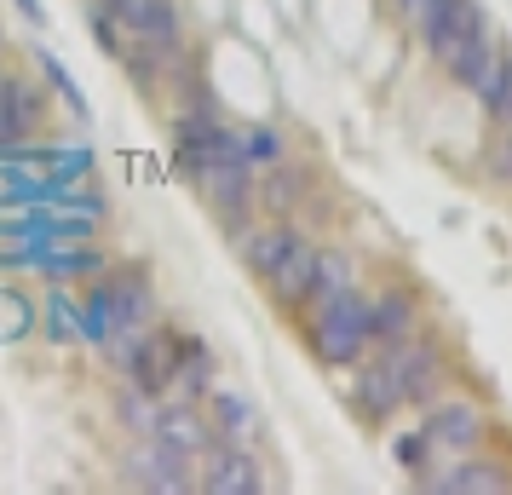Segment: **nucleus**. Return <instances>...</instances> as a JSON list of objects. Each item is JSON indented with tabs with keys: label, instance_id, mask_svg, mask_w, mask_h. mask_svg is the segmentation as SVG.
I'll use <instances>...</instances> for the list:
<instances>
[{
	"label": "nucleus",
	"instance_id": "16",
	"mask_svg": "<svg viewBox=\"0 0 512 495\" xmlns=\"http://www.w3.org/2000/svg\"><path fill=\"white\" fill-rule=\"evenodd\" d=\"M104 288H110V306H116V329H150V323L162 317L156 271H150L144 260H110Z\"/></svg>",
	"mask_w": 512,
	"mask_h": 495
},
{
	"label": "nucleus",
	"instance_id": "7",
	"mask_svg": "<svg viewBox=\"0 0 512 495\" xmlns=\"http://www.w3.org/2000/svg\"><path fill=\"white\" fill-rule=\"evenodd\" d=\"M340 398H346L351 421L369 426V432H392L409 409H403V392H397L392 369L380 363V352H369L357 369H346V386H340Z\"/></svg>",
	"mask_w": 512,
	"mask_h": 495
},
{
	"label": "nucleus",
	"instance_id": "27",
	"mask_svg": "<svg viewBox=\"0 0 512 495\" xmlns=\"http://www.w3.org/2000/svg\"><path fill=\"white\" fill-rule=\"evenodd\" d=\"M156 409H162V398H150L144 386L121 380L116 398H110V421H116L127 438H139V432H150V426H156Z\"/></svg>",
	"mask_w": 512,
	"mask_h": 495
},
{
	"label": "nucleus",
	"instance_id": "31",
	"mask_svg": "<svg viewBox=\"0 0 512 495\" xmlns=\"http://www.w3.org/2000/svg\"><path fill=\"white\" fill-rule=\"evenodd\" d=\"M12 12H18V18H24V24H47V0H12Z\"/></svg>",
	"mask_w": 512,
	"mask_h": 495
},
{
	"label": "nucleus",
	"instance_id": "18",
	"mask_svg": "<svg viewBox=\"0 0 512 495\" xmlns=\"http://www.w3.org/2000/svg\"><path fill=\"white\" fill-rule=\"evenodd\" d=\"M35 340L81 346V288L41 283V294H35Z\"/></svg>",
	"mask_w": 512,
	"mask_h": 495
},
{
	"label": "nucleus",
	"instance_id": "8",
	"mask_svg": "<svg viewBox=\"0 0 512 495\" xmlns=\"http://www.w3.org/2000/svg\"><path fill=\"white\" fill-rule=\"evenodd\" d=\"M52 110L58 98L47 93V81L29 70H0V144H18V139H41L52 127Z\"/></svg>",
	"mask_w": 512,
	"mask_h": 495
},
{
	"label": "nucleus",
	"instance_id": "2",
	"mask_svg": "<svg viewBox=\"0 0 512 495\" xmlns=\"http://www.w3.org/2000/svg\"><path fill=\"white\" fill-rule=\"evenodd\" d=\"M380 352V363L392 369L397 392H403V409L415 415V409H426L432 398H443L455 380H461V357H455V340L449 334H438L432 323L420 334H409V340H397V346H374Z\"/></svg>",
	"mask_w": 512,
	"mask_h": 495
},
{
	"label": "nucleus",
	"instance_id": "5",
	"mask_svg": "<svg viewBox=\"0 0 512 495\" xmlns=\"http://www.w3.org/2000/svg\"><path fill=\"white\" fill-rule=\"evenodd\" d=\"M484 29H489V12L478 6V0H432V6L420 12L415 35H420L426 64L443 75L466 47H472V41H478V35H484Z\"/></svg>",
	"mask_w": 512,
	"mask_h": 495
},
{
	"label": "nucleus",
	"instance_id": "1",
	"mask_svg": "<svg viewBox=\"0 0 512 495\" xmlns=\"http://www.w3.org/2000/svg\"><path fill=\"white\" fill-rule=\"evenodd\" d=\"M294 323H300V334H305V352L317 357L328 375H346V369H357V363L374 352V334H369V283L340 288V294H317V300H311Z\"/></svg>",
	"mask_w": 512,
	"mask_h": 495
},
{
	"label": "nucleus",
	"instance_id": "30",
	"mask_svg": "<svg viewBox=\"0 0 512 495\" xmlns=\"http://www.w3.org/2000/svg\"><path fill=\"white\" fill-rule=\"evenodd\" d=\"M484 179H489V185H501V190H512V121L489 133V144H484Z\"/></svg>",
	"mask_w": 512,
	"mask_h": 495
},
{
	"label": "nucleus",
	"instance_id": "22",
	"mask_svg": "<svg viewBox=\"0 0 512 495\" xmlns=\"http://www.w3.org/2000/svg\"><path fill=\"white\" fill-rule=\"evenodd\" d=\"M29 64H35V75L47 81V93L58 98V110H70L75 121H93V98H87V87L75 81V70L58 58L52 47H35L29 52Z\"/></svg>",
	"mask_w": 512,
	"mask_h": 495
},
{
	"label": "nucleus",
	"instance_id": "6",
	"mask_svg": "<svg viewBox=\"0 0 512 495\" xmlns=\"http://www.w3.org/2000/svg\"><path fill=\"white\" fill-rule=\"evenodd\" d=\"M420 495H512V455L501 449H472V455H455V461H438L432 472L409 478Z\"/></svg>",
	"mask_w": 512,
	"mask_h": 495
},
{
	"label": "nucleus",
	"instance_id": "33",
	"mask_svg": "<svg viewBox=\"0 0 512 495\" xmlns=\"http://www.w3.org/2000/svg\"><path fill=\"white\" fill-rule=\"evenodd\" d=\"M0 70H6V35H0Z\"/></svg>",
	"mask_w": 512,
	"mask_h": 495
},
{
	"label": "nucleus",
	"instance_id": "11",
	"mask_svg": "<svg viewBox=\"0 0 512 495\" xmlns=\"http://www.w3.org/2000/svg\"><path fill=\"white\" fill-rule=\"evenodd\" d=\"M317 196H323V167L305 162V156H288V162L259 173V213L265 219H294L300 225Z\"/></svg>",
	"mask_w": 512,
	"mask_h": 495
},
{
	"label": "nucleus",
	"instance_id": "23",
	"mask_svg": "<svg viewBox=\"0 0 512 495\" xmlns=\"http://www.w3.org/2000/svg\"><path fill=\"white\" fill-rule=\"evenodd\" d=\"M357 283H369L363 277V254L351 248V242H317V288H311V300L317 294H340V288H357Z\"/></svg>",
	"mask_w": 512,
	"mask_h": 495
},
{
	"label": "nucleus",
	"instance_id": "19",
	"mask_svg": "<svg viewBox=\"0 0 512 495\" xmlns=\"http://www.w3.org/2000/svg\"><path fill=\"white\" fill-rule=\"evenodd\" d=\"M202 415H208L213 438H225V444H259V432H265L254 398L236 392V386H213L208 398H202Z\"/></svg>",
	"mask_w": 512,
	"mask_h": 495
},
{
	"label": "nucleus",
	"instance_id": "26",
	"mask_svg": "<svg viewBox=\"0 0 512 495\" xmlns=\"http://www.w3.org/2000/svg\"><path fill=\"white\" fill-rule=\"evenodd\" d=\"M478 110H484L489 127H507L512 121V41L501 47V58H495V70L484 75V87H478Z\"/></svg>",
	"mask_w": 512,
	"mask_h": 495
},
{
	"label": "nucleus",
	"instance_id": "24",
	"mask_svg": "<svg viewBox=\"0 0 512 495\" xmlns=\"http://www.w3.org/2000/svg\"><path fill=\"white\" fill-rule=\"evenodd\" d=\"M501 47H507V41H501V29L489 24L484 35H478V41H472L449 70H443V81H449L455 93H478V87H484V75L495 70V58H501Z\"/></svg>",
	"mask_w": 512,
	"mask_h": 495
},
{
	"label": "nucleus",
	"instance_id": "12",
	"mask_svg": "<svg viewBox=\"0 0 512 495\" xmlns=\"http://www.w3.org/2000/svg\"><path fill=\"white\" fill-rule=\"evenodd\" d=\"M294 236H300L294 219H265V213H248L242 225L225 231V242H231V254L242 260V271H248L254 283H265V277L277 271V260L294 248Z\"/></svg>",
	"mask_w": 512,
	"mask_h": 495
},
{
	"label": "nucleus",
	"instance_id": "25",
	"mask_svg": "<svg viewBox=\"0 0 512 495\" xmlns=\"http://www.w3.org/2000/svg\"><path fill=\"white\" fill-rule=\"evenodd\" d=\"M236 133H242V156H248L254 173H265V167H277L294 156V139H288V127H277V121H236Z\"/></svg>",
	"mask_w": 512,
	"mask_h": 495
},
{
	"label": "nucleus",
	"instance_id": "3",
	"mask_svg": "<svg viewBox=\"0 0 512 495\" xmlns=\"http://www.w3.org/2000/svg\"><path fill=\"white\" fill-rule=\"evenodd\" d=\"M415 421L426 426L432 438V455L438 461H455V455H472V449L495 444V409H489L472 386H449L443 398H432L426 409H415Z\"/></svg>",
	"mask_w": 512,
	"mask_h": 495
},
{
	"label": "nucleus",
	"instance_id": "4",
	"mask_svg": "<svg viewBox=\"0 0 512 495\" xmlns=\"http://www.w3.org/2000/svg\"><path fill=\"white\" fill-rule=\"evenodd\" d=\"M116 478L127 490H144V495H196V461L185 449L162 444L156 432H139V438L121 444Z\"/></svg>",
	"mask_w": 512,
	"mask_h": 495
},
{
	"label": "nucleus",
	"instance_id": "10",
	"mask_svg": "<svg viewBox=\"0 0 512 495\" xmlns=\"http://www.w3.org/2000/svg\"><path fill=\"white\" fill-rule=\"evenodd\" d=\"M271 484L265 478V461L254 455V444H225L213 438L202 455H196V495H259Z\"/></svg>",
	"mask_w": 512,
	"mask_h": 495
},
{
	"label": "nucleus",
	"instance_id": "9",
	"mask_svg": "<svg viewBox=\"0 0 512 495\" xmlns=\"http://www.w3.org/2000/svg\"><path fill=\"white\" fill-rule=\"evenodd\" d=\"M190 185L202 196V208L219 219V231H231L248 213H259V173L248 162H208L190 173Z\"/></svg>",
	"mask_w": 512,
	"mask_h": 495
},
{
	"label": "nucleus",
	"instance_id": "14",
	"mask_svg": "<svg viewBox=\"0 0 512 495\" xmlns=\"http://www.w3.org/2000/svg\"><path fill=\"white\" fill-rule=\"evenodd\" d=\"M317 242H323V236L300 231V236H294V248L277 260V271L259 283L277 317H300V311L311 306V288H317Z\"/></svg>",
	"mask_w": 512,
	"mask_h": 495
},
{
	"label": "nucleus",
	"instance_id": "15",
	"mask_svg": "<svg viewBox=\"0 0 512 495\" xmlns=\"http://www.w3.org/2000/svg\"><path fill=\"white\" fill-rule=\"evenodd\" d=\"M185 340H190V329L167 323V317H156V323L144 329L139 357H133L127 380H133V386H144L150 398H167V392H173V375H179V357H185Z\"/></svg>",
	"mask_w": 512,
	"mask_h": 495
},
{
	"label": "nucleus",
	"instance_id": "13",
	"mask_svg": "<svg viewBox=\"0 0 512 495\" xmlns=\"http://www.w3.org/2000/svg\"><path fill=\"white\" fill-rule=\"evenodd\" d=\"M426 329V288L415 283H369V334L374 346H397Z\"/></svg>",
	"mask_w": 512,
	"mask_h": 495
},
{
	"label": "nucleus",
	"instance_id": "32",
	"mask_svg": "<svg viewBox=\"0 0 512 495\" xmlns=\"http://www.w3.org/2000/svg\"><path fill=\"white\" fill-rule=\"evenodd\" d=\"M426 6H432V0H392V12H397V18H403L409 29L420 24V12H426Z\"/></svg>",
	"mask_w": 512,
	"mask_h": 495
},
{
	"label": "nucleus",
	"instance_id": "20",
	"mask_svg": "<svg viewBox=\"0 0 512 495\" xmlns=\"http://www.w3.org/2000/svg\"><path fill=\"white\" fill-rule=\"evenodd\" d=\"M150 432H156L162 444L185 449L190 461L213 444V426H208V415H202V403H185V398H162V409H156V426H150Z\"/></svg>",
	"mask_w": 512,
	"mask_h": 495
},
{
	"label": "nucleus",
	"instance_id": "17",
	"mask_svg": "<svg viewBox=\"0 0 512 495\" xmlns=\"http://www.w3.org/2000/svg\"><path fill=\"white\" fill-rule=\"evenodd\" d=\"M127 47H167L185 41V6L179 0H110Z\"/></svg>",
	"mask_w": 512,
	"mask_h": 495
},
{
	"label": "nucleus",
	"instance_id": "29",
	"mask_svg": "<svg viewBox=\"0 0 512 495\" xmlns=\"http://www.w3.org/2000/svg\"><path fill=\"white\" fill-rule=\"evenodd\" d=\"M87 35H93V47L110 58V64H121V52H127V35H121L116 12L104 6V0H87Z\"/></svg>",
	"mask_w": 512,
	"mask_h": 495
},
{
	"label": "nucleus",
	"instance_id": "21",
	"mask_svg": "<svg viewBox=\"0 0 512 495\" xmlns=\"http://www.w3.org/2000/svg\"><path fill=\"white\" fill-rule=\"evenodd\" d=\"M219 386V352H213L202 334L190 329L185 340V357H179V375H173V392L167 398H185V403H202Z\"/></svg>",
	"mask_w": 512,
	"mask_h": 495
},
{
	"label": "nucleus",
	"instance_id": "28",
	"mask_svg": "<svg viewBox=\"0 0 512 495\" xmlns=\"http://www.w3.org/2000/svg\"><path fill=\"white\" fill-rule=\"evenodd\" d=\"M392 461H397V472H409V478H420V472H432L438 467V455H432V438H426V426H403V432H392Z\"/></svg>",
	"mask_w": 512,
	"mask_h": 495
}]
</instances>
